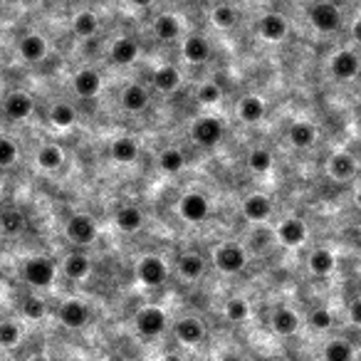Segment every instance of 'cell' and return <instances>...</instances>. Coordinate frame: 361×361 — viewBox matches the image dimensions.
<instances>
[{"mask_svg": "<svg viewBox=\"0 0 361 361\" xmlns=\"http://www.w3.org/2000/svg\"><path fill=\"white\" fill-rule=\"evenodd\" d=\"M247 314H250V307H247L245 299L236 297V299H228V304H225V317L231 322H245Z\"/></svg>", "mask_w": 361, "mask_h": 361, "instance_id": "60d3db41", "label": "cell"}, {"mask_svg": "<svg viewBox=\"0 0 361 361\" xmlns=\"http://www.w3.org/2000/svg\"><path fill=\"white\" fill-rule=\"evenodd\" d=\"M60 322H62L67 329H82L89 322L87 304L79 302V299H67V302L60 307Z\"/></svg>", "mask_w": 361, "mask_h": 361, "instance_id": "9c48e42d", "label": "cell"}, {"mask_svg": "<svg viewBox=\"0 0 361 361\" xmlns=\"http://www.w3.org/2000/svg\"><path fill=\"white\" fill-rule=\"evenodd\" d=\"M37 166L42 168V171H57L60 166H62L64 161V154L60 147H55V144H48V147H42L40 151H37Z\"/></svg>", "mask_w": 361, "mask_h": 361, "instance_id": "83f0119b", "label": "cell"}, {"mask_svg": "<svg viewBox=\"0 0 361 361\" xmlns=\"http://www.w3.org/2000/svg\"><path fill=\"white\" fill-rule=\"evenodd\" d=\"M139 55V42L131 40V37H119V40L111 45V60L116 64H131Z\"/></svg>", "mask_w": 361, "mask_h": 361, "instance_id": "484cf974", "label": "cell"}, {"mask_svg": "<svg viewBox=\"0 0 361 361\" xmlns=\"http://www.w3.org/2000/svg\"><path fill=\"white\" fill-rule=\"evenodd\" d=\"M178 273L186 280H198L200 275L205 273V260L198 252H186V255H181V260H178Z\"/></svg>", "mask_w": 361, "mask_h": 361, "instance_id": "4316f807", "label": "cell"}, {"mask_svg": "<svg viewBox=\"0 0 361 361\" xmlns=\"http://www.w3.org/2000/svg\"><path fill=\"white\" fill-rule=\"evenodd\" d=\"M22 225H25V218H22V213L18 208H8L0 213V231L8 233V236L20 233Z\"/></svg>", "mask_w": 361, "mask_h": 361, "instance_id": "8d00e7d4", "label": "cell"}, {"mask_svg": "<svg viewBox=\"0 0 361 361\" xmlns=\"http://www.w3.org/2000/svg\"><path fill=\"white\" fill-rule=\"evenodd\" d=\"M270 213H273V203H270V198H267V196L252 193V196H247V198L243 200V215H245L247 220H252V223L267 220V218H270Z\"/></svg>", "mask_w": 361, "mask_h": 361, "instance_id": "5bb4252c", "label": "cell"}, {"mask_svg": "<svg viewBox=\"0 0 361 361\" xmlns=\"http://www.w3.org/2000/svg\"><path fill=\"white\" fill-rule=\"evenodd\" d=\"M32 109H35V102H32V97L27 95V92H11V95L6 97V114L11 116V119L15 121H22L27 119V116L32 114Z\"/></svg>", "mask_w": 361, "mask_h": 361, "instance_id": "8fae6325", "label": "cell"}, {"mask_svg": "<svg viewBox=\"0 0 361 361\" xmlns=\"http://www.w3.org/2000/svg\"><path fill=\"white\" fill-rule=\"evenodd\" d=\"M278 238L282 245L287 247H297L304 243V238H307V228H304V223L299 218H287L280 223L278 228Z\"/></svg>", "mask_w": 361, "mask_h": 361, "instance_id": "9a60e30c", "label": "cell"}, {"mask_svg": "<svg viewBox=\"0 0 361 361\" xmlns=\"http://www.w3.org/2000/svg\"><path fill=\"white\" fill-rule=\"evenodd\" d=\"M121 107L131 114H139L149 107V92L142 87V84H129L121 95Z\"/></svg>", "mask_w": 361, "mask_h": 361, "instance_id": "ac0fdd59", "label": "cell"}, {"mask_svg": "<svg viewBox=\"0 0 361 361\" xmlns=\"http://www.w3.org/2000/svg\"><path fill=\"white\" fill-rule=\"evenodd\" d=\"M72 87H74V92H77L79 97L92 100V97L100 95L102 77L95 72V69H79V72L74 74V79H72Z\"/></svg>", "mask_w": 361, "mask_h": 361, "instance_id": "4fadbf2b", "label": "cell"}, {"mask_svg": "<svg viewBox=\"0 0 361 361\" xmlns=\"http://www.w3.org/2000/svg\"><path fill=\"white\" fill-rule=\"evenodd\" d=\"M191 137H193L196 144H200V147H215V144L223 139V121L215 119V116H203V119H198L193 124V129H191Z\"/></svg>", "mask_w": 361, "mask_h": 361, "instance_id": "52a82bcc", "label": "cell"}, {"mask_svg": "<svg viewBox=\"0 0 361 361\" xmlns=\"http://www.w3.org/2000/svg\"><path fill=\"white\" fill-rule=\"evenodd\" d=\"M332 312L329 309H325V307H320V309H314L312 314H309V325H312V329H317V332H327L332 327Z\"/></svg>", "mask_w": 361, "mask_h": 361, "instance_id": "7bdbcfd3", "label": "cell"}, {"mask_svg": "<svg viewBox=\"0 0 361 361\" xmlns=\"http://www.w3.org/2000/svg\"><path fill=\"white\" fill-rule=\"evenodd\" d=\"M349 317H351V322H354V325L361 327V299H354V302H351Z\"/></svg>", "mask_w": 361, "mask_h": 361, "instance_id": "bcb514c9", "label": "cell"}, {"mask_svg": "<svg viewBox=\"0 0 361 361\" xmlns=\"http://www.w3.org/2000/svg\"><path fill=\"white\" fill-rule=\"evenodd\" d=\"M116 228L121 233H137L144 225V215L137 205H124V208L116 210Z\"/></svg>", "mask_w": 361, "mask_h": 361, "instance_id": "603a6c76", "label": "cell"}, {"mask_svg": "<svg viewBox=\"0 0 361 361\" xmlns=\"http://www.w3.org/2000/svg\"><path fill=\"white\" fill-rule=\"evenodd\" d=\"M64 233H67V238L74 243V245H89V243L97 238V223L92 220V215L77 213L67 220Z\"/></svg>", "mask_w": 361, "mask_h": 361, "instance_id": "277c9868", "label": "cell"}, {"mask_svg": "<svg viewBox=\"0 0 361 361\" xmlns=\"http://www.w3.org/2000/svg\"><path fill=\"white\" fill-rule=\"evenodd\" d=\"M220 97H223V92H220V87L215 82H205L198 87L200 104H215V102H220Z\"/></svg>", "mask_w": 361, "mask_h": 361, "instance_id": "f6af8a7d", "label": "cell"}, {"mask_svg": "<svg viewBox=\"0 0 361 361\" xmlns=\"http://www.w3.org/2000/svg\"><path fill=\"white\" fill-rule=\"evenodd\" d=\"M134 327H137V332L142 336L151 339V336H158L166 329V314L158 307H144L139 309L137 317H134Z\"/></svg>", "mask_w": 361, "mask_h": 361, "instance_id": "8992f818", "label": "cell"}, {"mask_svg": "<svg viewBox=\"0 0 361 361\" xmlns=\"http://www.w3.org/2000/svg\"><path fill=\"white\" fill-rule=\"evenodd\" d=\"M356 205H359V208H361V191H359V193H356Z\"/></svg>", "mask_w": 361, "mask_h": 361, "instance_id": "816d5d0a", "label": "cell"}, {"mask_svg": "<svg viewBox=\"0 0 361 361\" xmlns=\"http://www.w3.org/2000/svg\"><path fill=\"white\" fill-rule=\"evenodd\" d=\"M351 35H354V40H356V42H361V18L354 22V27H351Z\"/></svg>", "mask_w": 361, "mask_h": 361, "instance_id": "7dc6e473", "label": "cell"}, {"mask_svg": "<svg viewBox=\"0 0 361 361\" xmlns=\"http://www.w3.org/2000/svg\"><path fill=\"white\" fill-rule=\"evenodd\" d=\"M137 278H139V282L147 285V287H158V285L166 282L168 267H166V262H163L161 257L147 255V257H142V260H139Z\"/></svg>", "mask_w": 361, "mask_h": 361, "instance_id": "3957f363", "label": "cell"}, {"mask_svg": "<svg viewBox=\"0 0 361 361\" xmlns=\"http://www.w3.org/2000/svg\"><path fill=\"white\" fill-rule=\"evenodd\" d=\"M131 3H134V6H139V8H147V6H151L154 0H131Z\"/></svg>", "mask_w": 361, "mask_h": 361, "instance_id": "c3c4849f", "label": "cell"}, {"mask_svg": "<svg viewBox=\"0 0 361 361\" xmlns=\"http://www.w3.org/2000/svg\"><path fill=\"white\" fill-rule=\"evenodd\" d=\"M111 156H114V161H119V163L137 161V156H139V144L134 142V139H129V137L116 139V142L111 144Z\"/></svg>", "mask_w": 361, "mask_h": 361, "instance_id": "f1b7e54d", "label": "cell"}, {"mask_svg": "<svg viewBox=\"0 0 361 361\" xmlns=\"http://www.w3.org/2000/svg\"><path fill=\"white\" fill-rule=\"evenodd\" d=\"M72 30L77 37H92L97 30H100V18L89 11L77 13V18L72 20Z\"/></svg>", "mask_w": 361, "mask_h": 361, "instance_id": "d6a6232c", "label": "cell"}, {"mask_svg": "<svg viewBox=\"0 0 361 361\" xmlns=\"http://www.w3.org/2000/svg\"><path fill=\"white\" fill-rule=\"evenodd\" d=\"M50 121H53L55 126H60V129H67V126H72L74 121H77V111H74V107L67 104V102H57V104L53 107V111H50Z\"/></svg>", "mask_w": 361, "mask_h": 361, "instance_id": "d590c367", "label": "cell"}, {"mask_svg": "<svg viewBox=\"0 0 361 361\" xmlns=\"http://www.w3.org/2000/svg\"><path fill=\"white\" fill-rule=\"evenodd\" d=\"M213 22L218 27H223V30H228V27H233L238 22V11L233 6H228V3H223V6H215Z\"/></svg>", "mask_w": 361, "mask_h": 361, "instance_id": "ab89813d", "label": "cell"}, {"mask_svg": "<svg viewBox=\"0 0 361 361\" xmlns=\"http://www.w3.org/2000/svg\"><path fill=\"white\" fill-rule=\"evenodd\" d=\"M260 35L270 42H280L287 35V20L280 13H267L260 18Z\"/></svg>", "mask_w": 361, "mask_h": 361, "instance_id": "e0dca14e", "label": "cell"}, {"mask_svg": "<svg viewBox=\"0 0 361 361\" xmlns=\"http://www.w3.org/2000/svg\"><path fill=\"white\" fill-rule=\"evenodd\" d=\"M334 267H336L334 255H332L329 250H325V247H320V250H314L312 255H309V270H312L314 275H320V278L329 275Z\"/></svg>", "mask_w": 361, "mask_h": 361, "instance_id": "4dcf8cb0", "label": "cell"}, {"mask_svg": "<svg viewBox=\"0 0 361 361\" xmlns=\"http://www.w3.org/2000/svg\"><path fill=\"white\" fill-rule=\"evenodd\" d=\"M356 3H361V0H356Z\"/></svg>", "mask_w": 361, "mask_h": 361, "instance_id": "db71d44e", "label": "cell"}, {"mask_svg": "<svg viewBox=\"0 0 361 361\" xmlns=\"http://www.w3.org/2000/svg\"><path fill=\"white\" fill-rule=\"evenodd\" d=\"M325 361H354V346L344 339H332L325 346Z\"/></svg>", "mask_w": 361, "mask_h": 361, "instance_id": "836d02e7", "label": "cell"}, {"mask_svg": "<svg viewBox=\"0 0 361 361\" xmlns=\"http://www.w3.org/2000/svg\"><path fill=\"white\" fill-rule=\"evenodd\" d=\"M270 325H273V329L278 332L280 336H290V334H294V332L299 329V317L292 312V309L280 307V309H275Z\"/></svg>", "mask_w": 361, "mask_h": 361, "instance_id": "ffe728a7", "label": "cell"}, {"mask_svg": "<svg viewBox=\"0 0 361 361\" xmlns=\"http://www.w3.org/2000/svg\"><path fill=\"white\" fill-rule=\"evenodd\" d=\"M22 317L25 320H42L48 307H45V299H37V297H25L22 299Z\"/></svg>", "mask_w": 361, "mask_h": 361, "instance_id": "b9f144b4", "label": "cell"}, {"mask_svg": "<svg viewBox=\"0 0 361 361\" xmlns=\"http://www.w3.org/2000/svg\"><path fill=\"white\" fill-rule=\"evenodd\" d=\"M18 50H20V57L25 62H42L45 55H48V42L42 35H27L20 40Z\"/></svg>", "mask_w": 361, "mask_h": 361, "instance_id": "2e32d148", "label": "cell"}, {"mask_svg": "<svg viewBox=\"0 0 361 361\" xmlns=\"http://www.w3.org/2000/svg\"><path fill=\"white\" fill-rule=\"evenodd\" d=\"M176 336L181 344H200V341L205 339V327L200 320H196V317H184V320H178L176 325Z\"/></svg>", "mask_w": 361, "mask_h": 361, "instance_id": "7c38bea8", "label": "cell"}, {"mask_svg": "<svg viewBox=\"0 0 361 361\" xmlns=\"http://www.w3.org/2000/svg\"><path fill=\"white\" fill-rule=\"evenodd\" d=\"M309 22L320 32H334L341 27V11L334 3H314L309 8Z\"/></svg>", "mask_w": 361, "mask_h": 361, "instance_id": "7a4b0ae2", "label": "cell"}, {"mask_svg": "<svg viewBox=\"0 0 361 361\" xmlns=\"http://www.w3.org/2000/svg\"><path fill=\"white\" fill-rule=\"evenodd\" d=\"M15 158H18L15 142H11V139H6V137H0V166H3V168L13 166V163H15Z\"/></svg>", "mask_w": 361, "mask_h": 361, "instance_id": "ee69618b", "label": "cell"}, {"mask_svg": "<svg viewBox=\"0 0 361 361\" xmlns=\"http://www.w3.org/2000/svg\"><path fill=\"white\" fill-rule=\"evenodd\" d=\"M247 166L255 173H267L273 168V154L267 151V149H255V151H250V156H247Z\"/></svg>", "mask_w": 361, "mask_h": 361, "instance_id": "f35d334b", "label": "cell"}, {"mask_svg": "<svg viewBox=\"0 0 361 361\" xmlns=\"http://www.w3.org/2000/svg\"><path fill=\"white\" fill-rule=\"evenodd\" d=\"M178 32H181V25H178V18L176 15H158L156 20H154V35L158 37V40L168 42V40H176Z\"/></svg>", "mask_w": 361, "mask_h": 361, "instance_id": "f546056e", "label": "cell"}, {"mask_svg": "<svg viewBox=\"0 0 361 361\" xmlns=\"http://www.w3.org/2000/svg\"><path fill=\"white\" fill-rule=\"evenodd\" d=\"M151 82L158 92L171 95V92H176L178 89V84H181V72H178L176 67H171V64H166V67H158L156 72H154Z\"/></svg>", "mask_w": 361, "mask_h": 361, "instance_id": "7402d4cb", "label": "cell"}, {"mask_svg": "<svg viewBox=\"0 0 361 361\" xmlns=\"http://www.w3.org/2000/svg\"><path fill=\"white\" fill-rule=\"evenodd\" d=\"M30 361H50V359H48V356H45V354H35Z\"/></svg>", "mask_w": 361, "mask_h": 361, "instance_id": "f907efd6", "label": "cell"}, {"mask_svg": "<svg viewBox=\"0 0 361 361\" xmlns=\"http://www.w3.org/2000/svg\"><path fill=\"white\" fill-rule=\"evenodd\" d=\"M178 213L189 223H203L210 213V203L203 193H186L178 200Z\"/></svg>", "mask_w": 361, "mask_h": 361, "instance_id": "ba28073f", "label": "cell"}, {"mask_svg": "<svg viewBox=\"0 0 361 361\" xmlns=\"http://www.w3.org/2000/svg\"><path fill=\"white\" fill-rule=\"evenodd\" d=\"M329 173L336 178V181H349L351 176L356 173V161L351 154L339 151L329 158Z\"/></svg>", "mask_w": 361, "mask_h": 361, "instance_id": "cb8c5ba5", "label": "cell"}, {"mask_svg": "<svg viewBox=\"0 0 361 361\" xmlns=\"http://www.w3.org/2000/svg\"><path fill=\"white\" fill-rule=\"evenodd\" d=\"M72 3H77V0H72Z\"/></svg>", "mask_w": 361, "mask_h": 361, "instance_id": "f5cc1de1", "label": "cell"}, {"mask_svg": "<svg viewBox=\"0 0 361 361\" xmlns=\"http://www.w3.org/2000/svg\"><path fill=\"white\" fill-rule=\"evenodd\" d=\"M158 166H161V171L171 173V176H176V173L184 171L186 166V156L178 149H166V151H161V156H158Z\"/></svg>", "mask_w": 361, "mask_h": 361, "instance_id": "e575fe53", "label": "cell"}, {"mask_svg": "<svg viewBox=\"0 0 361 361\" xmlns=\"http://www.w3.org/2000/svg\"><path fill=\"white\" fill-rule=\"evenodd\" d=\"M329 69L336 79H354L361 69V62L351 50H341V53H336L334 57H332Z\"/></svg>", "mask_w": 361, "mask_h": 361, "instance_id": "30bf717a", "label": "cell"}, {"mask_svg": "<svg viewBox=\"0 0 361 361\" xmlns=\"http://www.w3.org/2000/svg\"><path fill=\"white\" fill-rule=\"evenodd\" d=\"M22 278L32 285V287H50L55 280V265L48 257H30L22 267Z\"/></svg>", "mask_w": 361, "mask_h": 361, "instance_id": "5b68a950", "label": "cell"}, {"mask_svg": "<svg viewBox=\"0 0 361 361\" xmlns=\"http://www.w3.org/2000/svg\"><path fill=\"white\" fill-rule=\"evenodd\" d=\"M20 336L22 329L18 322H0V346H6V349H13V346L20 344Z\"/></svg>", "mask_w": 361, "mask_h": 361, "instance_id": "74e56055", "label": "cell"}, {"mask_svg": "<svg viewBox=\"0 0 361 361\" xmlns=\"http://www.w3.org/2000/svg\"><path fill=\"white\" fill-rule=\"evenodd\" d=\"M238 114H240V119L245 121V124H257V121H262V116H265V102L255 95L243 97L240 104H238Z\"/></svg>", "mask_w": 361, "mask_h": 361, "instance_id": "44dd1931", "label": "cell"}, {"mask_svg": "<svg viewBox=\"0 0 361 361\" xmlns=\"http://www.w3.org/2000/svg\"><path fill=\"white\" fill-rule=\"evenodd\" d=\"M89 273H92V262H89L87 255L74 252V255H69L67 260H64V275H67L69 280H84Z\"/></svg>", "mask_w": 361, "mask_h": 361, "instance_id": "1f68e13d", "label": "cell"}, {"mask_svg": "<svg viewBox=\"0 0 361 361\" xmlns=\"http://www.w3.org/2000/svg\"><path fill=\"white\" fill-rule=\"evenodd\" d=\"M213 260H215V267H218L220 273L225 275H238L245 270L247 265V255L238 243H225L220 245L218 250L213 252Z\"/></svg>", "mask_w": 361, "mask_h": 361, "instance_id": "6da1fadb", "label": "cell"}, {"mask_svg": "<svg viewBox=\"0 0 361 361\" xmlns=\"http://www.w3.org/2000/svg\"><path fill=\"white\" fill-rule=\"evenodd\" d=\"M184 57L189 60L191 64H203L205 60L210 57V45L205 37L200 35H191L189 40L184 42Z\"/></svg>", "mask_w": 361, "mask_h": 361, "instance_id": "d6986e66", "label": "cell"}, {"mask_svg": "<svg viewBox=\"0 0 361 361\" xmlns=\"http://www.w3.org/2000/svg\"><path fill=\"white\" fill-rule=\"evenodd\" d=\"M161 361H184V359H181V356H173V354H168V356H163Z\"/></svg>", "mask_w": 361, "mask_h": 361, "instance_id": "681fc988", "label": "cell"}, {"mask_svg": "<svg viewBox=\"0 0 361 361\" xmlns=\"http://www.w3.org/2000/svg\"><path fill=\"white\" fill-rule=\"evenodd\" d=\"M290 142H292V147L297 149H309L314 142H317V129H314L309 121H294L292 126H290Z\"/></svg>", "mask_w": 361, "mask_h": 361, "instance_id": "d4e9b609", "label": "cell"}]
</instances>
